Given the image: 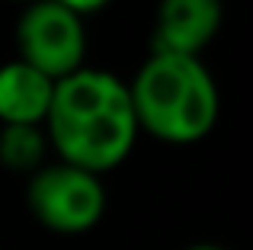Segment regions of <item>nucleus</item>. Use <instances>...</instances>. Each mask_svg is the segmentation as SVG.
<instances>
[{
  "label": "nucleus",
  "mask_w": 253,
  "mask_h": 250,
  "mask_svg": "<svg viewBox=\"0 0 253 250\" xmlns=\"http://www.w3.org/2000/svg\"><path fill=\"white\" fill-rule=\"evenodd\" d=\"M55 81L26 61H6L0 68V122L3 125H42L51 103Z\"/></svg>",
  "instance_id": "6"
},
{
  "label": "nucleus",
  "mask_w": 253,
  "mask_h": 250,
  "mask_svg": "<svg viewBox=\"0 0 253 250\" xmlns=\"http://www.w3.org/2000/svg\"><path fill=\"white\" fill-rule=\"evenodd\" d=\"M42 125L58 161L96 176L119 167L138 138L128 83L96 68H81L55 81Z\"/></svg>",
  "instance_id": "1"
},
{
  "label": "nucleus",
  "mask_w": 253,
  "mask_h": 250,
  "mask_svg": "<svg viewBox=\"0 0 253 250\" xmlns=\"http://www.w3.org/2000/svg\"><path fill=\"white\" fill-rule=\"evenodd\" d=\"M29 212L55 234H84L99 225L106 212V189L96 173L71 164H42L26 186Z\"/></svg>",
  "instance_id": "3"
},
{
  "label": "nucleus",
  "mask_w": 253,
  "mask_h": 250,
  "mask_svg": "<svg viewBox=\"0 0 253 250\" xmlns=\"http://www.w3.org/2000/svg\"><path fill=\"white\" fill-rule=\"evenodd\" d=\"M16 48L19 61L42 71L51 81H61V77L84 68V19L55 0H32L19 13Z\"/></svg>",
  "instance_id": "4"
},
{
  "label": "nucleus",
  "mask_w": 253,
  "mask_h": 250,
  "mask_svg": "<svg viewBox=\"0 0 253 250\" xmlns=\"http://www.w3.org/2000/svg\"><path fill=\"white\" fill-rule=\"evenodd\" d=\"M221 16V0H161L151 29V51L199 58V51L215 39Z\"/></svg>",
  "instance_id": "5"
},
{
  "label": "nucleus",
  "mask_w": 253,
  "mask_h": 250,
  "mask_svg": "<svg viewBox=\"0 0 253 250\" xmlns=\"http://www.w3.org/2000/svg\"><path fill=\"white\" fill-rule=\"evenodd\" d=\"M29 3H32V0H29Z\"/></svg>",
  "instance_id": "10"
},
{
  "label": "nucleus",
  "mask_w": 253,
  "mask_h": 250,
  "mask_svg": "<svg viewBox=\"0 0 253 250\" xmlns=\"http://www.w3.org/2000/svg\"><path fill=\"white\" fill-rule=\"evenodd\" d=\"M48 138L42 125H3L0 128V164L13 173H36L45 164Z\"/></svg>",
  "instance_id": "7"
},
{
  "label": "nucleus",
  "mask_w": 253,
  "mask_h": 250,
  "mask_svg": "<svg viewBox=\"0 0 253 250\" xmlns=\"http://www.w3.org/2000/svg\"><path fill=\"white\" fill-rule=\"evenodd\" d=\"M186 250H228V247H218V244H192Z\"/></svg>",
  "instance_id": "9"
},
{
  "label": "nucleus",
  "mask_w": 253,
  "mask_h": 250,
  "mask_svg": "<svg viewBox=\"0 0 253 250\" xmlns=\"http://www.w3.org/2000/svg\"><path fill=\"white\" fill-rule=\"evenodd\" d=\"M138 131L167 144L202 141L218 122V87L209 68L189 55H157L128 83Z\"/></svg>",
  "instance_id": "2"
},
{
  "label": "nucleus",
  "mask_w": 253,
  "mask_h": 250,
  "mask_svg": "<svg viewBox=\"0 0 253 250\" xmlns=\"http://www.w3.org/2000/svg\"><path fill=\"white\" fill-rule=\"evenodd\" d=\"M55 3H61L64 10H71V13H77V16H86V13H93V10H103L109 0H55Z\"/></svg>",
  "instance_id": "8"
}]
</instances>
